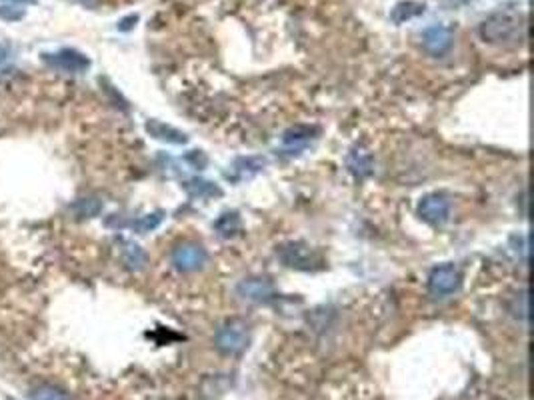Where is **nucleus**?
Masks as SVG:
<instances>
[{
  "instance_id": "8",
  "label": "nucleus",
  "mask_w": 534,
  "mask_h": 400,
  "mask_svg": "<svg viewBox=\"0 0 534 400\" xmlns=\"http://www.w3.org/2000/svg\"><path fill=\"white\" fill-rule=\"evenodd\" d=\"M237 295L246 302L262 304L276 297V290H274V284L265 276H249L237 284Z\"/></svg>"
},
{
  "instance_id": "22",
  "label": "nucleus",
  "mask_w": 534,
  "mask_h": 400,
  "mask_svg": "<svg viewBox=\"0 0 534 400\" xmlns=\"http://www.w3.org/2000/svg\"><path fill=\"white\" fill-rule=\"evenodd\" d=\"M24 8L20 6V4H2L0 6V18L2 20H8V22H16V20H20V18H24Z\"/></svg>"
},
{
  "instance_id": "26",
  "label": "nucleus",
  "mask_w": 534,
  "mask_h": 400,
  "mask_svg": "<svg viewBox=\"0 0 534 400\" xmlns=\"http://www.w3.org/2000/svg\"><path fill=\"white\" fill-rule=\"evenodd\" d=\"M8 2H13V4H34L36 0H8Z\"/></svg>"
},
{
  "instance_id": "12",
  "label": "nucleus",
  "mask_w": 534,
  "mask_h": 400,
  "mask_svg": "<svg viewBox=\"0 0 534 400\" xmlns=\"http://www.w3.org/2000/svg\"><path fill=\"white\" fill-rule=\"evenodd\" d=\"M316 134H318V128H316V126L297 124V126L288 128L286 133L282 134V147L298 152V150L306 149L312 140L316 138ZM295 152H292V154H295Z\"/></svg>"
},
{
  "instance_id": "5",
  "label": "nucleus",
  "mask_w": 534,
  "mask_h": 400,
  "mask_svg": "<svg viewBox=\"0 0 534 400\" xmlns=\"http://www.w3.org/2000/svg\"><path fill=\"white\" fill-rule=\"evenodd\" d=\"M43 62L50 68L66 75H82L90 68V59L76 48H60L57 52H45Z\"/></svg>"
},
{
  "instance_id": "21",
  "label": "nucleus",
  "mask_w": 534,
  "mask_h": 400,
  "mask_svg": "<svg viewBox=\"0 0 534 400\" xmlns=\"http://www.w3.org/2000/svg\"><path fill=\"white\" fill-rule=\"evenodd\" d=\"M30 399L32 400H68L66 394L60 390V388H54V386H38L30 392Z\"/></svg>"
},
{
  "instance_id": "9",
  "label": "nucleus",
  "mask_w": 534,
  "mask_h": 400,
  "mask_svg": "<svg viewBox=\"0 0 534 400\" xmlns=\"http://www.w3.org/2000/svg\"><path fill=\"white\" fill-rule=\"evenodd\" d=\"M454 34L446 24H431L422 32V48L432 57H445L452 48Z\"/></svg>"
},
{
  "instance_id": "15",
  "label": "nucleus",
  "mask_w": 534,
  "mask_h": 400,
  "mask_svg": "<svg viewBox=\"0 0 534 400\" xmlns=\"http://www.w3.org/2000/svg\"><path fill=\"white\" fill-rule=\"evenodd\" d=\"M120 252H122V260H124V265L128 270H134V272H138V270H142V268L147 267V252L142 251L136 242L133 240H122L120 242Z\"/></svg>"
},
{
  "instance_id": "24",
  "label": "nucleus",
  "mask_w": 534,
  "mask_h": 400,
  "mask_svg": "<svg viewBox=\"0 0 534 400\" xmlns=\"http://www.w3.org/2000/svg\"><path fill=\"white\" fill-rule=\"evenodd\" d=\"M136 22H138V16L136 15H131L128 18H122V20H120V24H119V30H122V32H126V30H133Z\"/></svg>"
},
{
  "instance_id": "23",
  "label": "nucleus",
  "mask_w": 534,
  "mask_h": 400,
  "mask_svg": "<svg viewBox=\"0 0 534 400\" xmlns=\"http://www.w3.org/2000/svg\"><path fill=\"white\" fill-rule=\"evenodd\" d=\"M186 161L193 164L194 168H198V170H202L208 163L207 154H205L202 150H191V152L186 154Z\"/></svg>"
},
{
  "instance_id": "17",
  "label": "nucleus",
  "mask_w": 534,
  "mask_h": 400,
  "mask_svg": "<svg viewBox=\"0 0 534 400\" xmlns=\"http://www.w3.org/2000/svg\"><path fill=\"white\" fill-rule=\"evenodd\" d=\"M71 212L75 214L76 218H94L103 212V200L96 196H82L76 198L75 202L71 205Z\"/></svg>"
},
{
  "instance_id": "7",
  "label": "nucleus",
  "mask_w": 534,
  "mask_h": 400,
  "mask_svg": "<svg viewBox=\"0 0 534 400\" xmlns=\"http://www.w3.org/2000/svg\"><path fill=\"white\" fill-rule=\"evenodd\" d=\"M416 212L424 223L432 224V226H440L450 218V200L443 193L424 194L418 200Z\"/></svg>"
},
{
  "instance_id": "10",
  "label": "nucleus",
  "mask_w": 534,
  "mask_h": 400,
  "mask_svg": "<svg viewBox=\"0 0 534 400\" xmlns=\"http://www.w3.org/2000/svg\"><path fill=\"white\" fill-rule=\"evenodd\" d=\"M346 168L355 178H369L374 172V156L366 147L355 145L346 154Z\"/></svg>"
},
{
  "instance_id": "6",
  "label": "nucleus",
  "mask_w": 534,
  "mask_h": 400,
  "mask_svg": "<svg viewBox=\"0 0 534 400\" xmlns=\"http://www.w3.org/2000/svg\"><path fill=\"white\" fill-rule=\"evenodd\" d=\"M429 292L436 298H446L454 295L462 284L460 270L454 265H440L432 268L429 274Z\"/></svg>"
},
{
  "instance_id": "2",
  "label": "nucleus",
  "mask_w": 534,
  "mask_h": 400,
  "mask_svg": "<svg viewBox=\"0 0 534 400\" xmlns=\"http://www.w3.org/2000/svg\"><path fill=\"white\" fill-rule=\"evenodd\" d=\"M251 344V328L240 318H230L216 328L214 346L223 355H242Z\"/></svg>"
},
{
  "instance_id": "13",
  "label": "nucleus",
  "mask_w": 534,
  "mask_h": 400,
  "mask_svg": "<svg viewBox=\"0 0 534 400\" xmlns=\"http://www.w3.org/2000/svg\"><path fill=\"white\" fill-rule=\"evenodd\" d=\"M147 133L152 136V138H156V140H163V142H168V145H186L188 142V136L182 133V131H178L175 126H170V124H164L161 120L156 119H150L147 120Z\"/></svg>"
},
{
  "instance_id": "11",
  "label": "nucleus",
  "mask_w": 534,
  "mask_h": 400,
  "mask_svg": "<svg viewBox=\"0 0 534 400\" xmlns=\"http://www.w3.org/2000/svg\"><path fill=\"white\" fill-rule=\"evenodd\" d=\"M265 166H267V161L262 156H240L232 163L230 172H226V178L232 182H242L258 175Z\"/></svg>"
},
{
  "instance_id": "20",
  "label": "nucleus",
  "mask_w": 534,
  "mask_h": 400,
  "mask_svg": "<svg viewBox=\"0 0 534 400\" xmlns=\"http://www.w3.org/2000/svg\"><path fill=\"white\" fill-rule=\"evenodd\" d=\"M163 221H164V212L163 210H156V212H152V214H144V216L136 218V221L133 223V228L138 232V235H144V232H150V230L158 228Z\"/></svg>"
},
{
  "instance_id": "19",
  "label": "nucleus",
  "mask_w": 534,
  "mask_h": 400,
  "mask_svg": "<svg viewBox=\"0 0 534 400\" xmlns=\"http://www.w3.org/2000/svg\"><path fill=\"white\" fill-rule=\"evenodd\" d=\"M506 309L510 316L519 323H528V290H520L508 300Z\"/></svg>"
},
{
  "instance_id": "16",
  "label": "nucleus",
  "mask_w": 534,
  "mask_h": 400,
  "mask_svg": "<svg viewBox=\"0 0 534 400\" xmlns=\"http://www.w3.org/2000/svg\"><path fill=\"white\" fill-rule=\"evenodd\" d=\"M182 186H184V191L188 193L191 198H214V196H223V188H221V186H216V184L210 182V180H202V178L186 180Z\"/></svg>"
},
{
  "instance_id": "3",
  "label": "nucleus",
  "mask_w": 534,
  "mask_h": 400,
  "mask_svg": "<svg viewBox=\"0 0 534 400\" xmlns=\"http://www.w3.org/2000/svg\"><path fill=\"white\" fill-rule=\"evenodd\" d=\"M207 260L208 254L205 246L193 240L178 242L170 251V262L180 272H196L207 265Z\"/></svg>"
},
{
  "instance_id": "18",
  "label": "nucleus",
  "mask_w": 534,
  "mask_h": 400,
  "mask_svg": "<svg viewBox=\"0 0 534 400\" xmlns=\"http://www.w3.org/2000/svg\"><path fill=\"white\" fill-rule=\"evenodd\" d=\"M214 230L218 232V237L221 238H232L237 237L238 232L242 230V221H240V216H238V212H230V210H226L223 212L216 221H214Z\"/></svg>"
},
{
  "instance_id": "14",
  "label": "nucleus",
  "mask_w": 534,
  "mask_h": 400,
  "mask_svg": "<svg viewBox=\"0 0 534 400\" xmlns=\"http://www.w3.org/2000/svg\"><path fill=\"white\" fill-rule=\"evenodd\" d=\"M427 4L424 2H416V0H402L399 4H394V8L390 10V20L394 24H404L406 20H413L416 16L424 15Z\"/></svg>"
},
{
  "instance_id": "4",
  "label": "nucleus",
  "mask_w": 534,
  "mask_h": 400,
  "mask_svg": "<svg viewBox=\"0 0 534 400\" xmlns=\"http://www.w3.org/2000/svg\"><path fill=\"white\" fill-rule=\"evenodd\" d=\"M276 254L284 267L295 270H316L322 265L320 256L304 242H286L276 251Z\"/></svg>"
},
{
  "instance_id": "1",
  "label": "nucleus",
  "mask_w": 534,
  "mask_h": 400,
  "mask_svg": "<svg viewBox=\"0 0 534 400\" xmlns=\"http://www.w3.org/2000/svg\"><path fill=\"white\" fill-rule=\"evenodd\" d=\"M524 16L519 13L498 10L480 24L478 32L482 40L490 45H514L524 34Z\"/></svg>"
},
{
  "instance_id": "25",
  "label": "nucleus",
  "mask_w": 534,
  "mask_h": 400,
  "mask_svg": "<svg viewBox=\"0 0 534 400\" xmlns=\"http://www.w3.org/2000/svg\"><path fill=\"white\" fill-rule=\"evenodd\" d=\"M6 57H8V50H6V46L0 45V62L6 59Z\"/></svg>"
}]
</instances>
